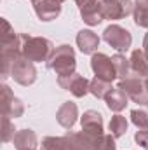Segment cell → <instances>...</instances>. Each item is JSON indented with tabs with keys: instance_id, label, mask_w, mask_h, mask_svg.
<instances>
[{
	"instance_id": "obj_11",
	"label": "cell",
	"mask_w": 148,
	"mask_h": 150,
	"mask_svg": "<svg viewBox=\"0 0 148 150\" xmlns=\"http://www.w3.org/2000/svg\"><path fill=\"white\" fill-rule=\"evenodd\" d=\"M35 14L40 21H52L61 14V2L59 0H37L33 4Z\"/></svg>"
},
{
	"instance_id": "obj_3",
	"label": "cell",
	"mask_w": 148,
	"mask_h": 150,
	"mask_svg": "<svg viewBox=\"0 0 148 150\" xmlns=\"http://www.w3.org/2000/svg\"><path fill=\"white\" fill-rule=\"evenodd\" d=\"M118 87L134 103H138V105H148V87H147V80L145 79L131 74L129 77H125V79H122L118 82Z\"/></svg>"
},
{
	"instance_id": "obj_1",
	"label": "cell",
	"mask_w": 148,
	"mask_h": 150,
	"mask_svg": "<svg viewBox=\"0 0 148 150\" xmlns=\"http://www.w3.org/2000/svg\"><path fill=\"white\" fill-rule=\"evenodd\" d=\"M21 38V54L33 61H47L54 51V44L45 37H32V35H26V33H19Z\"/></svg>"
},
{
	"instance_id": "obj_25",
	"label": "cell",
	"mask_w": 148,
	"mask_h": 150,
	"mask_svg": "<svg viewBox=\"0 0 148 150\" xmlns=\"http://www.w3.org/2000/svg\"><path fill=\"white\" fill-rule=\"evenodd\" d=\"M94 150H117V145H115V138L111 134H103L96 145H94Z\"/></svg>"
},
{
	"instance_id": "obj_31",
	"label": "cell",
	"mask_w": 148,
	"mask_h": 150,
	"mask_svg": "<svg viewBox=\"0 0 148 150\" xmlns=\"http://www.w3.org/2000/svg\"><path fill=\"white\" fill-rule=\"evenodd\" d=\"M32 2H33V4H35V2H37V0H32Z\"/></svg>"
},
{
	"instance_id": "obj_15",
	"label": "cell",
	"mask_w": 148,
	"mask_h": 150,
	"mask_svg": "<svg viewBox=\"0 0 148 150\" xmlns=\"http://www.w3.org/2000/svg\"><path fill=\"white\" fill-rule=\"evenodd\" d=\"M12 143H14L16 150H37L38 140H37L35 131H32V129H19V131H16Z\"/></svg>"
},
{
	"instance_id": "obj_20",
	"label": "cell",
	"mask_w": 148,
	"mask_h": 150,
	"mask_svg": "<svg viewBox=\"0 0 148 150\" xmlns=\"http://www.w3.org/2000/svg\"><path fill=\"white\" fill-rule=\"evenodd\" d=\"M108 129H110V134L115 140L120 138V136H124L125 131H127V120H125V117L120 115V113H115L111 117L110 124H108Z\"/></svg>"
},
{
	"instance_id": "obj_29",
	"label": "cell",
	"mask_w": 148,
	"mask_h": 150,
	"mask_svg": "<svg viewBox=\"0 0 148 150\" xmlns=\"http://www.w3.org/2000/svg\"><path fill=\"white\" fill-rule=\"evenodd\" d=\"M145 80H147V87H148V79H145Z\"/></svg>"
},
{
	"instance_id": "obj_19",
	"label": "cell",
	"mask_w": 148,
	"mask_h": 150,
	"mask_svg": "<svg viewBox=\"0 0 148 150\" xmlns=\"http://www.w3.org/2000/svg\"><path fill=\"white\" fill-rule=\"evenodd\" d=\"M111 59H113V67H115V70H117V79H125V77H129L131 75V63H129V58H125L122 52H118V54H115V56H111Z\"/></svg>"
},
{
	"instance_id": "obj_27",
	"label": "cell",
	"mask_w": 148,
	"mask_h": 150,
	"mask_svg": "<svg viewBox=\"0 0 148 150\" xmlns=\"http://www.w3.org/2000/svg\"><path fill=\"white\" fill-rule=\"evenodd\" d=\"M75 2H77V5H78L80 11H84V9H87V7H92V5L99 4L98 0H75Z\"/></svg>"
},
{
	"instance_id": "obj_32",
	"label": "cell",
	"mask_w": 148,
	"mask_h": 150,
	"mask_svg": "<svg viewBox=\"0 0 148 150\" xmlns=\"http://www.w3.org/2000/svg\"><path fill=\"white\" fill-rule=\"evenodd\" d=\"M147 107H148V105H147Z\"/></svg>"
},
{
	"instance_id": "obj_6",
	"label": "cell",
	"mask_w": 148,
	"mask_h": 150,
	"mask_svg": "<svg viewBox=\"0 0 148 150\" xmlns=\"http://www.w3.org/2000/svg\"><path fill=\"white\" fill-rule=\"evenodd\" d=\"M101 14L105 19L118 21L134 12V2L131 0H99Z\"/></svg>"
},
{
	"instance_id": "obj_9",
	"label": "cell",
	"mask_w": 148,
	"mask_h": 150,
	"mask_svg": "<svg viewBox=\"0 0 148 150\" xmlns=\"http://www.w3.org/2000/svg\"><path fill=\"white\" fill-rule=\"evenodd\" d=\"M2 112L11 119H18L25 113L23 101L18 96H14V93L11 91V87L5 82L2 84Z\"/></svg>"
},
{
	"instance_id": "obj_10",
	"label": "cell",
	"mask_w": 148,
	"mask_h": 150,
	"mask_svg": "<svg viewBox=\"0 0 148 150\" xmlns=\"http://www.w3.org/2000/svg\"><path fill=\"white\" fill-rule=\"evenodd\" d=\"M80 124H82V131L94 136V138H99L105 134L103 133V115L98 110L84 112V115L80 117Z\"/></svg>"
},
{
	"instance_id": "obj_5",
	"label": "cell",
	"mask_w": 148,
	"mask_h": 150,
	"mask_svg": "<svg viewBox=\"0 0 148 150\" xmlns=\"http://www.w3.org/2000/svg\"><path fill=\"white\" fill-rule=\"evenodd\" d=\"M103 40L115 51L125 52V51H129V47L132 44V35H131V32H127L120 25H110L103 32Z\"/></svg>"
},
{
	"instance_id": "obj_4",
	"label": "cell",
	"mask_w": 148,
	"mask_h": 150,
	"mask_svg": "<svg viewBox=\"0 0 148 150\" xmlns=\"http://www.w3.org/2000/svg\"><path fill=\"white\" fill-rule=\"evenodd\" d=\"M11 77L14 79V82H18L19 86H32L35 80H37V68L33 65V61L26 59L23 54L18 56L12 63V68H11Z\"/></svg>"
},
{
	"instance_id": "obj_13",
	"label": "cell",
	"mask_w": 148,
	"mask_h": 150,
	"mask_svg": "<svg viewBox=\"0 0 148 150\" xmlns=\"http://www.w3.org/2000/svg\"><path fill=\"white\" fill-rule=\"evenodd\" d=\"M75 40H77V47L80 49L82 54H94L96 49L99 47V37L92 30H80Z\"/></svg>"
},
{
	"instance_id": "obj_17",
	"label": "cell",
	"mask_w": 148,
	"mask_h": 150,
	"mask_svg": "<svg viewBox=\"0 0 148 150\" xmlns=\"http://www.w3.org/2000/svg\"><path fill=\"white\" fill-rule=\"evenodd\" d=\"M111 89V82L105 80V79H99V77H94L91 82H89V93L92 96H96L98 100H105L106 94L110 93Z\"/></svg>"
},
{
	"instance_id": "obj_18",
	"label": "cell",
	"mask_w": 148,
	"mask_h": 150,
	"mask_svg": "<svg viewBox=\"0 0 148 150\" xmlns=\"http://www.w3.org/2000/svg\"><path fill=\"white\" fill-rule=\"evenodd\" d=\"M80 16H82V21H84L85 25H89V26H96V25H99V23L105 19L103 14H101L99 4H96V5H92V7H87V9L80 11Z\"/></svg>"
},
{
	"instance_id": "obj_22",
	"label": "cell",
	"mask_w": 148,
	"mask_h": 150,
	"mask_svg": "<svg viewBox=\"0 0 148 150\" xmlns=\"http://www.w3.org/2000/svg\"><path fill=\"white\" fill-rule=\"evenodd\" d=\"M134 23L136 26H141V28H148V5H138L134 4Z\"/></svg>"
},
{
	"instance_id": "obj_24",
	"label": "cell",
	"mask_w": 148,
	"mask_h": 150,
	"mask_svg": "<svg viewBox=\"0 0 148 150\" xmlns=\"http://www.w3.org/2000/svg\"><path fill=\"white\" fill-rule=\"evenodd\" d=\"M42 150H63V136H47L42 140Z\"/></svg>"
},
{
	"instance_id": "obj_8",
	"label": "cell",
	"mask_w": 148,
	"mask_h": 150,
	"mask_svg": "<svg viewBox=\"0 0 148 150\" xmlns=\"http://www.w3.org/2000/svg\"><path fill=\"white\" fill-rule=\"evenodd\" d=\"M89 82L84 75L80 74H72L65 75V77H58V86L65 91H70L75 98H84L89 93Z\"/></svg>"
},
{
	"instance_id": "obj_23",
	"label": "cell",
	"mask_w": 148,
	"mask_h": 150,
	"mask_svg": "<svg viewBox=\"0 0 148 150\" xmlns=\"http://www.w3.org/2000/svg\"><path fill=\"white\" fill-rule=\"evenodd\" d=\"M131 120L138 129H148V110L134 108L131 112Z\"/></svg>"
},
{
	"instance_id": "obj_21",
	"label": "cell",
	"mask_w": 148,
	"mask_h": 150,
	"mask_svg": "<svg viewBox=\"0 0 148 150\" xmlns=\"http://www.w3.org/2000/svg\"><path fill=\"white\" fill-rule=\"evenodd\" d=\"M16 129H14V122L11 120V117L2 115V142L9 143L11 140H14Z\"/></svg>"
},
{
	"instance_id": "obj_26",
	"label": "cell",
	"mask_w": 148,
	"mask_h": 150,
	"mask_svg": "<svg viewBox=\"0 0 148 150\" xmlns=\"http://www.w3.org/2000/svg\"><path fill=\"white\" fill-rule=\"evenodd\" d=\"M134 142L141 147V149L148 150V129H138L134 134Z\"/></svg>"
},
{
	"instance_id": "obj_28",
	"label": "cell",
	"mask_w": 148,
	"mask_h": 150,
	"mask_svg": "<svg viewBox=\"0 0 148 150\" xmlns=\"http://www.w3.org/2000/svg\"><path fill=\"white\" fill-rule=\"evenodd\" d=\"M134 4H138V5H148V0H134Z\"/></svg>"
},
{
	"instance_id": "obj_30",
	"label": "cell",
	"mask_w": 148,
	"mask_h": 150,
	"mask_svg": "<svg viewBox=\"0 0 148 150\" xmlns=\"http://www.w3.org/2000/svg\"><path fill=\"white\" fill-rule=\"evenodd\" d=\"M59 2H61V4H63V2H65V0H59Z\"/></svg>"
},
{
	"instance_id": "obj_7",
	"label": "cell",
	"mask_w": 148,
	"mask_h": 150,
	"mask_svg": "<svg viewBox=\"0 0 148 150\" xmlns=\"http://www.w3.org/2000/svg\"><path fill=\"white\" fill-rule=\"evenodd\" d=\"M91 68L94 72V77L105 79L108 82H113L117 79V70L113 67V59L106 56L105 52H94L91 58Z\"/></svg>"
},
{
	"instance_id": "obj_14",
	"label": "cell",
	"mask_w": 148,
	"mask_h": 150,
	"mask_svg": "<svg viewBox=\"0 0 148 150\" xmlns=\"http://www.w3.org/2000/svg\"><path fill=\"white\" fill-rule=\"evenodd\" d=\"M131 74L141 79H148V54L143 49H134L129 56Z\"/></svg>"
},
{
	"instance_id": "obj_2",
	"label": "cell",
	"mask_w": 148,
	"mask_h": 150,
	"mask_svg": "<svg viewBox=\"0 0 148 150\" xmlns=\"http://www.w3.org/2000/svg\"><path fill=\"white\" fill-rule=\"evenodd\" d=\"M47 68L56 72L58 77H65V75H72L75 74V68H77V58H75V51L73 47H70L68 44H63V45H58L51 58L45 61Z\"/></svg>"
},
{
	"instance_id": "obj_12",
	"label": "cell",
	"mask_w": 148,
	"mask_h": 150,
	"mask_svg": "<svg viewBox=\"0 0 148 150\" xmlns=\"http://www.w3.org/2000/svg\"><path fill=\"white\" fill-rule=\"evenodd\" d=\"M77 119H78V107L73 101H65L56 112L58 124L65 129H72L75 126V122H77Z\"/></svg>"
},
{
	"instance_id": "obj_16",
	"label": "cell",
	"mask_w": 148,
	"mask_h": 150,
	"mask_svg": "<svg viewBox=\"0 0 148 150\" xmlns=\"http://www.w3.org/2000/svg\"><path fill=\"white\" fill-rule=\"evenodd\" d=\"M127 100H129V96H127V94H125L120 87L111 89L110 93L106 94V98H105L106 107L110 108L111 112H115V113L122 112V110L127 107Z\"/></svg>"
}]
</instances>
